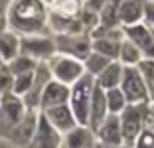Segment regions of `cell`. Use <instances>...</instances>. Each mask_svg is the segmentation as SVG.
Returning a JSON list of instances; mask_svg holds the SVG:
<instances>
[{
    "instance_id": "6da1fadb",
    "label": "cell",
    "mask_w": 154,
    "mask_h": 148,
    "mask_svg": "<svg viewBox=\"0 0 154 148\" xmlns=\"http://www.w3.org/2000/svg\"><path fill=\"white\" fill-rule=\"evenodd\" d=\"M6 26L16 36H42L48 28V10L42 0H10Z\"/></svg>"
},
{
    "instance_id": "7a4b0ae2",
    "label": "cell",
    "mask_w": 154,
    "mask_h": 148,
    "mask_svg": "<svg viewBox=\"0 0 154 148\" xmlns=\"http://www.w3.org/2000/svg\"><path fill=\"white\" fill-rule=\"evenodd\" d=\"M95 89V79L87 73H83L81 79H77L69 87V109L75 117L79 126H87L89 122V105H91V95Z\"/></svg>"
},
{
    "instance_id": "3957f363",
    "label": "cell",
    "mask_w": 154,
    "mask_h": 148,
    "mask_svg": "<svg viewBox=\"0 0 154 148\" xmlns=\"http://www.w3.org/2000/svg\"><path fill=\"white\" fill-rule=\"evenodd\" d=\"M148 109H150V103L127 105L125 111L119 115L121 132H122V146L125 148H132L134 146L136 138H138L140 132L144 130V119H146Z\"/></svg>"
},
{
    "instance_id": "277c9868",
    "label": "cell",
    "mask_w": 154,
    "mask_h": 148,
    "mask_svg": "<svg viewBox=\"0 0 154 148\" xmlns=\"http://www.w3.org/2000/svg\"><path fill=\"white\" fill-rule=\"evenodd\" d=\"M91 51L105 55L111 61H119V54H121V44H122V30L113 28H95L91 32Z\"/></svg>"
},
{
    "instance_id": "5b68a950",
    "label": "cell",
    "mask_w": 154,
    "mask_h": 148,
    "mask_svg": "<svg viewBox=\"0 0 154 148\" xmlns=\"http://www.w3.org/2000/svg\"><path fill=\"white\" fill-rule=\"evenodd\" d=\"M55 54L65 55V57L85 61L87 55L91 54V38L89 34H57L54 38Z\"/></svg>"
},
{
    "instance_id": "8992f818",
    "label": "cell",
    "mask_w": 154,
    "mask_h": 148,
    "mask_svg": "<svg viewBox=\"0 0 154 148\" xmlns=\"http://www.w3.org/2000/svg\"><path fill=\"white\" fill-rule=\"evenodd\" d=\"M119 89L125 95L128 105L150 103L148 91H146V83L142 79V73L138 71V67H122V77H121Z\"/></svg>"
},
{
    "instance_id": "52a82bcc",
    "label": "cell",
    "mask_w": 154,
    "mask_h": 148,
    "mask_svg": "<svg viewBox=\"0 0 154 148\" xmlns=\"http://www.w3.org/2000/svg\"><path fill=\"white\" fill-rule=\"evenodd\" d=\"M48 67L51 71V79L63 83V85L71 87L77 79H81L85 69H83V63L77 61V59L65 57V55H57L55 54L51 59H48Z\"/></svg>"
},
{
    "instance_id": "ba28073f",
    "label": "cell",
    "mask_w": 154,
    "mask_h": 148,
    "mask_svg": "<svg viewBox=\"0 0 154 148\" xmlns=\"http://www.w3.org/2000/svg\"><path fill=\"white\" fill-rule=\"evenodd\" d=\"M26 107L22 103V97L14 93H6L0 97V138H6L10 130L22 121Z\"/></svg>"
},
{
    "instance_id": "9c48e42d",
    "label": "cell",
    "mask_w": 154,
    "mask_h": 148,
    "mask_svg": "<svg viewBox=\"0 0 154 148\" xmlns=\"http://www.w3.org/2000/svg\"><path fill=\"white\" fill-rule=\"evenodd\" d=\"M20 55L34 59V61H48L55 55L54 38L48 36H24L20 38Z\"/></svg>"
},
{
    "instance_id": "30bf717a",
    "label": "cell",
    "mask_w": 154,
    "mask_h": 148,
    "mask_svg": "<svg viewBox=\"0 0 154 148\" xmlns=\"http://www.w3.org/2000/svg\"><path fill=\"white\" fill-rule=\"evenodd\" d=\"M51 81V71L48 67L45 61H40L34 69V79H32V87L28 89V93L22 97V103L26 107V111H40V97L44 87Z\"/></svg>"
},
{
    "instance_id": "8fae6325",
    "label": "cell",
    "mask_w": 154,
    "mask_h": 148,
    "mask_svg": "<svg viewBox=\"0 0 154 148\" xmlns=\"http://www.w3.org/2000/svg\"><path fill=\"white\" fill-rule=\"evenodd\" d=\"M38 117H40V111H26L22 121L6 134V140L12 142L14 146H18V148H26L30 144V140H32L34 132H36Z\"/></svg>"
},
{
    "instance_id": "7c38bea8",
    "label": "cell",
    "mask_w": 154,
    "mask_h": 148,
    "mask_svg": "<svg viewBox=\"0 0 154 148\" xmlns=\"http://www.w3.org/2000/svg\"><path fill=\"white\" fill-rule=\"evenodd\" d=\"M122 34L127 36V40L140 51L142 59H150L154 61V42L150 36L148 28L144 24H134V26H125Z\"/></svg>"
},
{
    "instance_id": "4fadbf2b",
    "label": "cell",
    "mask_w": 154,
    "mask_h": 148,
    "mask_svg": "<svg viewBox=\"0 0 154 148\" xmlns=\"http://www.w3.org/2000/svg\"><path fill=\"white\" fill-rule=\"evenodd\" d=\"M61 146V134L45 121V117L40 113L38 117V126L32 140L26 148H59Z\"/></svg>"
},
{
    "instance_id": "5bb4252c",
    "label": "cell",
    "mask_w": 154,
    "mask_h": 148,
    "mask_svg": "<svg viewBox=\"0 0 154 148\" xmlns=\"http://www.w3.org/2000/svg\"><path fill=\"white\" fill-rule=\"evenodd\" d=\"M40 113L44 115L45 121L50 122V125L54 126V128L57 130V132H59L61 136L67 134V132H71V130L75 128V126H79L67 103H65V105H59V107L45 109V111H40Z\"/></svg>"
},
{
    "instance_id": "9a60e30c",
    "label": "cell",
    "mask_w": 154,
    "mask_h": 148,
    "mask_svg": "<svg viewBox=\"0 0 154 148\" xmlns=\"http://www.w3.org/2000/svg\"><path fill=\"white\" fill-rule=\"evenodd\" d=\"M95 138L99 144H105V146H122V132H121L119 115H107L105 117V121L95 130Z\"/></svg>"
},
{
    "instance_id": "2e32d148",
    "label": "cell",
    "mask_w": 154,
    "mask_h": 148,
    "mask_svg": "<svg viewBox=\"0 0 154 148\" xmlns=\"http://www.w3.org/2000/svg\"><path fill=\"white\" fill-rule=\"evenodd\" d=\"M69 101V87L59 83V81L51 79L48 85L44 87L40 97V111H45V109L51 107H59V105H65Z\"/></svg>"
},
{
    "instance_id": "e0dca14e",
    "label": "cell",
    "mask_w": 154,
    "mask_h": 148,
    "mask_svg": "<svg viewBox=\"0 0 154 148\" xmlns=\"http://www.w3.org/2000/svg\"><path fill=\"white\" fill-rule=\"evenodd\" d=\"M95 146H97L95 132L89 126H75L71 132L61 136L59 148H95Z\"/></svg>"
},
{
    "instance_id": "ac0fdd59",
    "label": "cell",
    "mask_w": 154,
    "mask_h": 148,
    "mask_svg": "<svg viewBox=\"0 0 154 148\" xmlns=\"http://www.w3.org/2000/svg\"><path fill=\"white\" fill-rule=\"evenodd\" d=\"M107 115H109V111H107V99H105V91L101 89V87L95 85L93 95H91L89 122H87V126H89V128L95 132V130L99 128V125L105 121V117H107Z\"/></svg>"
},
{
    "instance_id": "d6986e66",
    "label": "cell",
    "mask_w": 154,
    "mask_h": 148,
    "mask_svg": "<svg viewBox=\"0 0 154 148\" xmlns=\"http://www.w3.org/2000/svg\"><path fill=\"white\" fill-rule=\"evenodd\" d=\"M144 18V2L142 0H121L119 6V22L125 26H134Z\"/></svg>"
},
{
    "instance_id": "ffe728a7",
    "label": "cell",
    "mask_w": 154,
    "mask_h": 148,
    "mask_svg": "<svg viewBox=\"0 0 154 148\" xmlns=\"http://www.w3.org/2000/svg\"><path fill=\"white\" fill-rule=\"evenodd\" d=\"M121 77H122V65L121 61H111L99 75L95 77V85L101 87L103 91L117 89L121 85Z\"/></svg>"
},
{
    "instance_id": "44dd1931",
    "label": "cell",
    "mask_w": 154,
    "mask_h": 148,
    "mask_svg": "<svg viewBox=\"0 0 154 148\" xmlns=\"http://www.w3.org/2000/svg\"><path fill=\"white\" fill-rule=\"evenodd\" d=\"M16 55H20V36H16L10 30H2L0 32V59L6 65Z\"/></svg>"
},
{
    "instance_id": "7402d4cb",
    "label": "cell",
    "mask_w": 154,
    "mask_h": 148,
    "mask_svg": "<svg viewBox=\"0 0 154 148\" xmlns=\"http://www.w3.org/2000/svg\"><path fill=\"white\" fill-rule=\"evenodd\" d=\"M119 6L121 0H107L103 10L99 12V28H107L113 30L119 26Z\"/></svg>"
},
{
    "instance_id": "603a6c76",
    "label": "cell",
    "mask_w": 154,
    "mask_h": 148,
    "mask_svg": "<svg viewBox=\"0 0 154 148\" xmlns=\"http://www.w3.org/2000/svg\"><path fill=\"white\" fill-rule=\"evenodd\" d=\"M119 61H121L122 67H136V65L142 61V55L128 40H122L121 54H119Z\"/></svg>"
},
{
    "instance_id": "cb8c5ba5",
    "label": "cell",
    "mask_w": 154,
    "mask_h": 148,
    "mask_svg": "<svg viewBox=\"0 0 154 148\" xmlns=\"http://www.w3.org/2000/svg\"><path fill=\"white\" fill-rule=\"evenodd\" d=\"M111 63V59H107L105 55L101 54H95V51H91L89 55H87V59L83 61V69H85L87 75H91L93 79H95L97 75H99L101 71H103L107 65Z\"/></svg>"
},
{
    "instance_id": "d4e9b609",
    "label": "cell",
    "mask_w": 154,
    "mask_h": 148,
    "mask_svg": "<svg viewBox=\"0 0 154 148\" xmlns=\"http://www.w3.org/2000/svg\"><path fill=\"white\" fill-rule=\"evenodd\" d=\"M51 6V14L63 16V18H73L79 14V0H48Z\"/></svg>"
},
{
    "instance_id": "484cf974",
    "label": "cell",
    "mask_w": 154,
    "mask_h": 148,
    "mask_svg": "<svg viewBox=\"0 0 154 148\" xmlns=\"http://www.w3.org/2000/svg\"><path fill=\"white\" fill-rule=\"evenodd\" d=\"M36 65H38V61L26 57V55H16L12 61L6 63V67H8V71L12 73V77L24 75V73H32L34 69H36Z\"/></svg>"
},
{
    "instance_id": "4316f807",
    "label": "cell",
    "mask_w": 154,
    "mask_h": 148,
    "mask_svg": "<svg viewBox=\"0 0 154 148\" xmlns=\"http://www.w3.org/2000/svg\"><path fill=\"white\" fill-rule=\"evenodd\" d=\"M105 99H107V111H109V115H121V113L125 111V107L128 105L119 87L117 89L105 91Z\"/></svg>"
},
{
    "instance_id": "83f0119b",
    "label": "cell",
    "mask_w": 154,
    "mask_h": 148,
    "mask_svg": "<svg viewBox=\"0 0 154 148\" xmlns=\"http://www.w3.org/2000/svg\"><path fill=\"white\" fill-rule=\"evenodd\" d=\"M136 67H138V71L142 73V79H144V83H146V91H148L150 105H154V61H150V59H142Z\"/></svg>"
},
{
    "instance_id": "f1b7e54d",
    "label": "cell",
    "mask_w": 154,
    "mask_h": 148,
    "mask_svg": "<svg viewBox=\"0 0 154 148\" xmlns=\"http://www.w3.org/2000/svg\"><path fill=\"white\" fill-rule=\"evenodd\" d=\"M32 79H34V71L32 73H24V75H16L12 81V93L24 97L28 93V89L32 87Z\"/></svg>"
},
{
    "instance_id": "f546056e",
    "label": "cell",
    "mask_w": 154,
    "mask_h": 148,
    "mask_svg": "<svg viewBox=\"0 0 154 148\" xmlns=\"http://www.w3.org/2000/svg\"><path fill=\"white\" fill-rule=\"evenodd\" d=\"M12 81H14L12 73L8 71L6 65H2L0 67V97L6 93H12Z\"/></svg>"
},
{
    "instance_id": "4dcf8cb0",
    "label": "cell",
    "mask_w": 154,
    "mask_h": 148,
    "mask_svg": "<svg viewBox=\"0 0 154 148\" xmlns=\"http://www.w3.org/2000/svg\"><path fill=\"white\" fill-rule=\"evenodd\" d=\"M132 148H154V134L144 128L140 132V136L136 138V142H134Z\"/></svg>"
},
{
    "instance_id": "1f68e13d",
    "label": "cell",
    "mask_w": 154,
    "mask_h": 148,
    "mask_svg": "<svg viewBox=\"0 0 154 148\" xmlns=\"http://www.w3.org/2000/svg\"><path fill=\"white\" fill-rule=\"evenodd\" d=\"M105 2H107V0H87L85 10H89V12H95V14H99L101 10H103Z\"/></svg>"
},
{
    "instance_id": "d6a6232c",
    "label": "cell",
    "mask_w": 154,
    "mask_h": 148,
    "mask_svg": "<svg viewBox=\"0 0 154 148\" xmlns=\"http://www.w3.org/2000/svg\"><path fill=\"white\" fill-rule=\"evenodd\" d=\"M10 0H0V32L6 30V10H8Z\"/></svg>"
},
{
    "instance_id": "836d02e7",
    "label": "cell",
    "mask_w": 154,
    "mask_h": 148,
    "mask_svg": "<svg viewBox=\"0 0 154 148\" xmlns=\"http://www.w3.org/2000/svg\"><path fill=\"white\" fill-rule=\"evenodd\" d=\"M144 128L148 130V132H152L154 134V107L150 105L148 113H146V119H144Z\"/></svg>"
},
{
    "instance_id": "e575fe53",
    "label": "cell",
    "mask_w": 154,
    "mask_h": 148,
    "mask_svg": "<svg viewBox=\"0 0 154 148\" xmlns=\"http://www.w3.org/2000/svg\"><path fill=\"white\" fill-rule=\"evenodd\" d=\"M144 16H146V20H148V24L154 26V2L144 4Z\"/></svg>"
},
{
    "instance_id": "d590c367",
    "label": "cell",
    "mask_w": 154,
    "mask_h": 148,
    "mask_svg": "<svg viewBox=\"0 0 154 148\" xmlns=\"http://www.w3.org/2000/svg\"><path fill=\"white\" fill-rule=\"evenodd\" d=\"M95 148H125V146H105V144H99V142H97Z\"/></svg>"
},
{
    "instance_id": "8d00e7d4",
    "label": "cell",
    "mask_w": 154,
    "mask_h": 148,
    "mask_svg": "<svg viewBox=\"0 0 154 148\" xmlns=\"http://www.w3.org/2000/svg\"><path fill=\"white\" fill-rule=\"evenodd\" d=\"M2 65H4V61H2V59H0V67H2Z\"/></svg>"
},
{
    "instance_id": "74e56055",
    "label": "cell",
    "mask_w": 154,
    "mask_h": 148,
    "mask_svg": "<svg viewBox=\"0 0 154 148\" xmlns=\"http://www.w3.org/2000/svg\"><path fill=\"white\" fill-rule=\"evenodd\" d=\"M152 107H154V105H152Z\"/></svg>"
}]
</instances>
